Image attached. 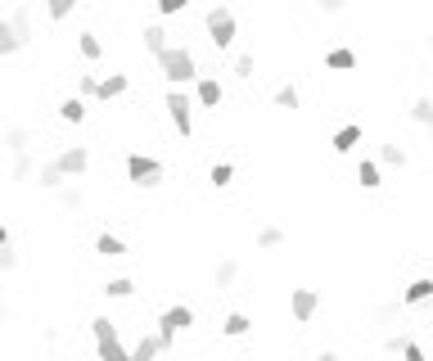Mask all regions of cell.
Wrapping results in <instances>:
<instances>
[{
	"label": "cell",
	"mask_w": 433,
	"mask_h": 361,
	"mask_svg": "<svg viewBox=\"0 0 433 361\" xmlns=\"http://www.w3.org/2000/svg\"><path fill=\"white\" fill-rule=\"evenodd\" d=\"M18 267V253L14 249H0V271H14Z\"/></svg>",
	"instance_id": "8d00e7d4"
},
{
	"label": "cell",
	"mask_w": 433,
	"mask_h": 361,
	"mask_svg": "<svg viewBox=\"0 0 433 361\" xmlns=\"http://www.w3.org/2000/svg\"><path fill=\"white\" fill-rule=\"evenodd\" d=\"M289 307H294V316H298V321H312V316H316V307H321V298H316V289H294Z\"/></svg>",
	"instance_id": "ba28073f"
},
{
	"label": "cell",
	"mask_w": 433,
	"mask_h": 361,
	"mask_svg": "<svg viewBox=\"0 0 433 361\" xmlns=\"http://www.w3.org/2000/svg\"><path fill=\"white\" fill-rule=\"evenodd\" d=\"M357 176H361V185H365V190L383 185V180H379V163H374V158H365V163L357 167Z\"/></svg>",
	"instance_id": "d4e9b609"
},
{
	"label": "cell",
	"mask_w": 433,
	"mask_h": 361,
	"mask_svg": "<svg viewBox=\"0 0 433 361\" xmlns=\"http://www.w3.org/2000/svg\"><path fill=\"white\" fill-rule=\"evenodd\" d=\"M59 203L68 208V213H77V208L86 203V194H82V190H77V185H63V190H59Z\"/></svg>",
	"instance_id": "f546056e"
},
{
	"label": "cell",
	"mask_w": 433,
	"mask_h": 361,
	"mask_svg": "<svg viewBox=\"0 0 433 361\" xmlns=\"http://www.w3.org/2000/svg\"><path fill=\"white\" fill-rule=\"evenodd\" d=\"M433 298V280L429 275H420V280H411L407 289H402V307H420V302Z\"/></svg>",
	"instance_id": "9c48e42d"
},
{
	"label": "cell",
	"mask_w": 433,
	"mask_h": 361,
	"mask_svg": "<svg viewBox=\"0 0 433 361\" xmlns=\"http://www.w3.org/2000/svg\"><path fill=\"white\" fill-rule=\"evenodd\" d=\"M36 172V163H32V154H18L14 158V172H9V176H14V180H27V176H32Z\"/></svg>",
	"instance_id": "4dcf8cb0"
},
{
	"label": "cell",
	"mask_w": 433,
	"mask_h": 361,
	"mask_svg": "<svg viewBox=\"0 0 433 361\" xmlns=\"http://www.w3.org/2000/svg\"><path fill=\"white\" fill-rule=\"evenodd\" d=\"M253 68H257V59H253V54H239V59H235V77H253Z\"/></svg>",
	"instance_id": "836d02e7"
},
{
	"label": "cell",
	"mask_w": 433,
	"mask_h": 361,
	"mask_svg": "<svg viewBox=\"0 0 433 361\" xmlns=\"http://www.w3.org/2000/svg\"><path fill=\"white\" fill-rule=\"evenodd\" d=\"M397 312H402V302H383V307H379V321H393Z\"/></svg>",
	"instance_id": "60d3db41"
},
{
	"label": "cell",
	"mask_w": 433,
	"mask_h": 361,
	"mask_svg": "<svg viewBox=\"0 0 433 361\" xmlns=\"http://www.w3.org/2000/svg\"><path fill=\"white\" fill-rule=\"evenodd\" d=\"M330 145L339 149V154L357 149V145H361V127H352V122H348V127H339V131H334V140H330Z\"/></svg>",
	"instance_id": "7c38bea8"
},
{
	"label": "cell",
	"mask_w": 433,
	"mask_h": 361,
	"mask_svg": "<svg viewBox=\"0 0 433 361\" xmlns=\"http://www.w3.org/2000/svg\"><path fill=\"white\" fill-rule=\"evenodd\" d=\"M190 109H195V100H190L185 91L172 86V91H167V113H172V127H176L185 140L195 136V113H190Z\"/></svg>",
	"instance_id": "5b68a950"
},
{
	"label": "cell",
	"mask_w": 433,
	"mask_h": 361,
	"mask_svg": "<svg viewBox=\"0 0 433 361\" xmlns=\"http://www.w3.org/2000/svg\"><path fill=\"white\" fill-rule=\"evenodd\" d=\"M195 325V307H185V302H176V307H167L158 316V330H153V335H158V344H162V353H167L172 344H176V335L181 330H190Z\"/></svg>",
	"instance_id": "3957f363"
},
{
	"label": "cell",
	"mask_w": 433,
	"mask_h": 361,
	"mask_svg": "<svg viewBox=\"0 0 433 361\" xmlns=\"http://www.w3.org/2000/svg\"><path fill=\"white\" fill-rule=\"evenodd\" d=\"M407 344H411L407 335H388L383 339V353H407Z\"/></svg>",
	"instance_id": "e575fe53"
},
{
	"label": "cell",
	"mask_w": 433,
	"mask_h": 361,
	"mask_svg": "<svg viewBox=\"0 0 433 361\" xmlns=\"http://www.w3.org/2000/svg\"><path fill=\"white\" fill-rule=\"evenodd\" d=\"M9 27H14V36L27 45V41H32V9H27V5H18L14 14H9Z\"/></svg>",
	"instance_id": "8fae6325"
},
{
	"label": "cell",
	"mask_w": 433,
	"mask_h": 361,
	"mask_svg": "<svg viewBox=\"0 0 433 361\" xmlns=\"http://www.w3.org/2000/svg\"><path fill=\"white\" fill-rule=\"evenodd\" d=\"M275 104L280 109H298V86H280L275 91Z\"/></svg>",
	"instance_id": "d6a6232c"
},
{
	"label": "cell",
	"mask_w": 433,
	"mask_h": 361,
	"mask_svg": "<svg viewBox=\"0 0 433 361\" xmlns=\"http://www.w3.org/2000/svg\"><path fill=\"white\" fill-rule=\"evenodd\" d=\"M59 118H63V122H82V118H86V104L73 95V100H63V104H59Z\"/></svg>",
	"instance_id": "484cf974"
},
{
	"label": "cell",
	"mask_w": 433,
	"mask_h": 361,
	"mask_svg": "<svg viewBox=\"0 0 433 361\" xmlns=\"http://www.w3.org/2000/svg\"><path fill=\"white\" fill-rule=\"evenodd\" d=\"M0 249H9V231H5V222H0Z\"/></svg>",
	"instance_id": "b9f144b4"
},
{
	"label": "cell",
	"mask_w": 433,
	"mask_h": 361,
	"mask_svg": "<svg viewBox=\"0 0 433 361\" xmlns=\"http://www.w3.org/2000/svg\"><path fill=\"white\" fill-rule=\"evenodd\" d=\"M77 45H82L86 59H100V54H104V45H100V36H95V32H82V36H77Z\"/></svg>",
	"instance_id": "f1b7e54d"
},
{
	"label": "cell",
	"mask_w": 433,
	"mask_h": 361,
	"mask_svg": "<svg viewBox=\"0 0 433 361\" xmlns=\"http://www.w3.org/2000/svg\"><path fill=\"white\" fill-rule=\"evenodd\" d=\"M230 176H235V167H230V163H217L213 172H208V180H213L217 190H221V185H230Z\"/></svg>",
	"instance_id": "1f68e13d"
},
{
	"label": "cell",
	"mask_w": 433,
	"mask_h": 361,
	"mask_svg": "<svg viewBox=\"0 0 433 361\" xmlns=\"http://www.w3.org/2000/svg\"><path fill=\"white\" fill-rule=\"evenodd\" d=\"M95 249H100L104 258H122V253H127V240H118V235H109V231H104L100 240H95Z\"/></svg>",
	"instance_id": "ac0fdd59"
},
{
	"label": "cell",
	"mask_w": 433,
	"mask_h": 361,
	"mask_svg": "<svg viewBox=\"0 0 433 361\" xmlns=\"http://www.w3.org/2000/svg\"><path fill=\"white\" fill-rule=\"evenodd\" d=\"M144 50H149L153 59H158V54L167 50V32H162L158 23H153V27H144Z\"/></svg>",
	"instance_id": "e0dca14e"
},
{
	"label": "cell",
	"mask_w": 433,
	"mask_h": 361,
	"mask_svg": "<svg viewBox=\"0 0 433 361\" xmlns=\"http://www.w3.org/2000/svg\"><path fill=\"white\" fill-rule=\"evenodd\" d=\"M235 280H239V262H235V258H226V262L217 267V289H230Z\"/></svg>",
	"instance_id": "603a6c76"
},
{
	"label": "cell",
	"mask_w": 433,
	"mask_h": 361,
	"mask_svg": "<svg viewBox=\"0 0 433 361\" xmlns=\"http://www.w3.org/2000/svg\"><path fill=\"white\" fill-rule=\"evenodd\" d=\"M195 100L204 104V109H217V104H221V82L217 77H199L195 82Z\"/></svg>",
	"instance_id": "30bf717a"
},
{
	"label": "cell",
	"mask_w": 433,
	"mask_h": 361,
	"mask_svg": "<svg viewBox=\"0 0 433 361\" xmlns=\"http://www.w3.org/2000/svg\"><path fill=\"white\" fill-rule=\"evenodd\" d=\"M411 118H416L420 127H433V100H429V95H420V100L411 104Z\"/></svg>",
	"instance_id": "7402d4cb"
},
{
	"label": "cell",
	"mask_w": 433,
	"mask_h": 361,
	"mask_svg": "<svg viewBox=\"0 0 433 361\" xmlns=\"http://www.w3.org/2000/svg\"><path fill=\"white\" fill-rule=\"evenodd\" d=\"M257 244H262V249H280L284 231H280V226H262V231H257Z\"/></svg>",
	"instance_id": "4316f807"
},
{
	"label": "cell",
	"mask_w": 433,
	"mask_h": 361,
	"mask_svg": "<svg viewBox=\"0 0 433 361\" xmlns=\"http://www.w3.org/2000/svg\"><path fill=\"white\" fill-rule=\"evenodd\" d=\"M91 330H95V344H100V361H131V353L122 348V339H118V330H113L109 316H95Z\"/></svg>",
	"instance_id": "277c9868"
},
{
	"label": "cell",
	"mask_w": 433,
	"mask_h": 361,
	"mask_svg": "<svg viewBox=\"0 0 433 361\" xmlns=\"http://www.w3.org/2000/svg\"><path fill=\"white\" fill-rule=\"evenodd\" d=\"M379 163H383V167H407L411 154H407L402 145H383V149H379Z\"/></svg>",
	"instance_id": "ffe728a7"
},
{
	"label": "cell",
	"mask_w": 433,
	"mask_h": 361,
	"mask_svg": "<svg viewBox=\"0 0 433 361\" xmlns=\"http://www.w3.org/2000/svg\"><path fill=\"white\" fill-rule=\"evenodd\" d=\"M158 353H162L158 335H144L140 344H136V353H131V361H158Z\"/></svg>",
	"instance_id": "2e32d148"
},
{
	"label": "cell",
	"mask_w": 433,
	"mask_h": 361,
	"mask_svg": "<svg viewBox=\"0 0 433 361\" xmlns=\"http://www.w3.org/2000/svg\"><path fill=\"white\" fill-rule=\"evenodd\" d=\"M54 167H59L63 176H82L86 167H91V149H82V145H73V149H63L59 158H54Z\"/></svg>",
	"instance_id": "52a82bcc"
},
{
	"label": "cell",
	"mask_w": 433,
	"mask_h": 361,
	"mask_svg": "<svg viewBox=\"0 0 433 361\" xmlns=\"http://www.w3.org/2000/svg\"><path fill=\"white\" fill-rule=\"evenodd\" d=\"M104 293H109V298H131V293H136V284H131L127 275H118V280L104 284Z\"/></svg>",
	"instance_id": "83f0119b"
},
{
	"label": "cell",
	"mask_w": 433,
	"mask_h": 361,
	"mask_svg": "<svg viewBox=\"0 0 433 361\" xmlns=\"http://www.w3.org/2000/svg\"><path fill=\"white\" fill-rule=\"evenodd\" d=\"M127 176L136 180V185H158V180H162V163L149 158V154H131L127 158Z\"/></svg>",
	"instance_id": "8992f818"
},
{
	"label": "cell",
	"mask_w": 433,
	"mask_h": 361,
	"mask_svg": "<svg viewBox=\"0 0 433 361\" xmlns=\"http://www.w3.org/2000/svg\"><path fill=\"white\" fill-rule=\"evenodd\" d=\"M429 131H433V127H429Z\"/></svg>",
	"instance_id": "ee69618b"
},
{
	"label": "cell",
	"mask_w": 433,
	"mask_h": 361,
	"mask_svg": "<svg viewBox=\"0 0 433 361\" xmlns=\"http://www.w3.org/2000/svg\"><path fill=\"white\" fill-rule=\"evenodd\" d=\"M127 86H131V82L122 77V72H113V77L100 82V95H95V100H118V95H127Z\"/></svg>",
	"instance_id": "5bb4252c"
},
{
	"label": "cell",
	"mask_w": 433,
	"mask_h": 361,
	"mask_svg": "<svg viewBox=\"0 0 433 361\" xmlns=\"http://www.w3.org/2000/svg\"><path fill=\"white\" fill-rule=\"evenodd\" d=\"M158 9H162V14H181V9H185V0H158Z\"/></svg>",
	"instance_id": "74e56055"
},
{
	"label": "cell",
	"mask_w": 433,
	"mask_h": 361,
	"mask_svg": "<svg viewBox=\"0 0 433 361\" xmlns=\"http://www.w3.org/2000/svg\"><path fill=\"white\" fill-rule=\"evenodd\" d=\"M77 86H82V95H100V77H95V72H82Z\"/></svg>",
	"instance_id": "d590c367"
},
{
	"label": "cell",
	"mask_w": 433,
	"mask_h": 361,
	"mask_svg": "<svg viewBox=\"0 0 433 361\" xmlns=\"http://www.w3.org/2000/svg\"><path fill=\"white\" fill-rule=\"evenodd\" d=\"M204 23H208V41H213L217 50H230V45H235L239 23H235V9H230V5H213Z\"/></svg>",
	"instance_id": "7a4b0ae2"
},
{
	"label": "cell",
	"mask_w": 433,
	"mask_h": 361,
	"mask_svg": "<svg viewBox=\"0 0 433 361\" xmlns=\"http://www.w3.org/2000/svg\"><path fill=\"white\" fill-rule=\"evenodd\" d=\"M316 361H343V357H339V353H321Z\"/></svg>",
	"instance_id": "7bdbcfd3"
},
{
	"label": "cell",
	"mask_w": 433,
	"mask_h": 361,
	"mask_svg": "<svg viewBox=\"0 0 433 361\" xmlns=\"http://www.w3.org/2000/svg\"><path fill=\"white\" fill-rule=\"evenodd\" d=\"M23 50V41L14 36V27H9V18H0V54H18Z\"/></svg>",
	"instance_id": "44dd1931"
},
{
	"label": "cell",
	"mask_w": 433,
	"mask_h": 361,
	"mask_svg": "<svg viewBox=\"0 0 433 361\" xmlns=\"http://www.w3.org/2000/svg\"><path fill=\"white\" fill-rule=\"evenodd\" d=\"M325 68H339V72H348V68H357V54H352L348 45H334V50L325 54Z\"/></svg>",
	"instance_id": "4fadbf2b"
},
{
	"label": "cell",
	"mask_w": 433,
	"mask_h": 361,
	"mask_svg": "<svg viewBox=\"0 0 433 361\" xmlns=\"http://www.w3.org/2000/svg\"><path fill=\"white\" fill-rule=\"evenodd\" d=\"M27 145H32V136H27V127H9L5 131V149H9V154H27Z\"/></svg>",
	"instance_id": "9a60e30c"
},
{
	"label": "cell",
	"mask_w": 433,
	"mask_h": 361,
	"mask_svg": "<svg viewBox=\"0 0 433 361\" xmlns=\"http://www.w3.org/2000/svg\"><path fill=\"white\" fill-rule=\"evenodd\" d=\"M402 361H425V353H420V344H416V339L407 344V353H402Z\"/></svg>",
	"instance_id": "ab89813d"
},
{
	"label": "cell",
	"mask_w": 433,
	"mask_h": 361,
	"mask_svg": "<svg viewBox=\"0 0 433 361\" xmlns=\"http://www.w3.org/2000/svg\"><path fill=\"white\" fill-rule=\"evenodd\" d=\"M68 14H73L68 0H54V5H50V18H68Z\"/></svg>",
	"instance_id": "f35d334b"
},
{
	"label": "cell",
	"mask_w": 433,
	"mask_h": 361,
	"mask_svg": "<svg viewBox=\"0 0 433 361\" xmlns=\"http://www.w3.org/2000/svg\"><path fill=\"white\" fill-rule=\"evenodd\" d=\"M158 72L172 82V86L181 91V82H199V59L190 45H167V50L158 54Z\"/></svg>",
	"instance_id": "6da1fadb"
},
{
	"label": "cell",
	"mask_w": 433,
	"mask_h": 361,
	"mask_svg": "<svg viewBox=\"0 0 433 361\" xmlns=\"http://www.w3.org/2000/svg\"><path fill=\"white\" fill-rule=\"evenodd\" d=\"M221 330H226V335H230V339H244V335H248V330H253V321H248V316H244V312H230V316H226V325H221Z\"/></svg>",
	"instance_id": "d6986e66"
},
{
	"label": "cell",
	"mask_w": 433,
	"mask_h": 361,
	"mask_svg": "<svg viewBox=\"0 0 433 361\" xmlns=\"http://www.w3.org/2000/svg\"><path fill=\"white\" fill-rule=\"evenodd\" d=\"M36 176H41V190H63V180H68V176H63V172H59L54 163H45V167H41Z\"/></svg>",
	"instance_id": "cb8c5ba5"
}]
</instances>
